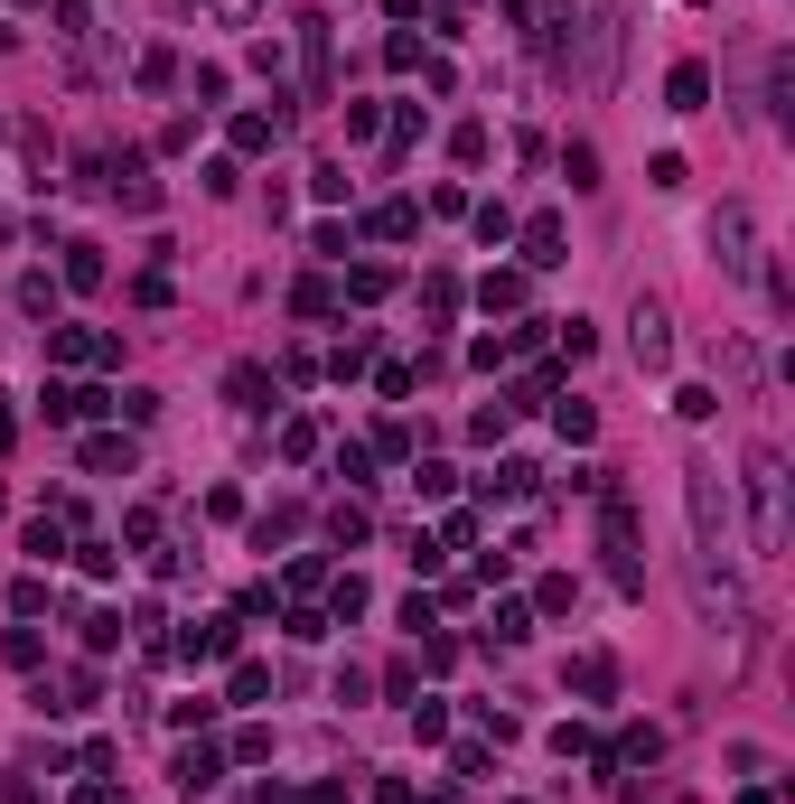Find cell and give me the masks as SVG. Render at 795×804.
<instances>
[{
	"mask_svg": "<svg viewBox=\"0 0 795 804\" xmlns=\"http://www.w3.org/2000/svg\"><path fill=\"white\" fill-rule=\"evenodd\" d=\"M683 496H693V598L701 618L740 627V580H730V524H721V468H683Z\"/></svg>",
	"mask_w": 795,
	"mask_h": 804,
	"instance_id": "obj_1",
	"label": "cell"
},
{
	"mask_svg": "<svg viewBox=\"0 0 795 804\" xmlns=\"http://www.w3.org/2000/svg\"><path fill=\"white\" fill-rule=\"evenodd\" d=\"M628 20H636V0H599L581 28V94H618V57H628Z\"/></svg>",
	"mask_w": 795,
	"mask_h": 804,
	"instance_id": "obj_2",
	"label": "cell"
},
{
	"mask_svg": "<svg viewBox=\"0 0 795 804\" xmlns=\"http://www.w3.org/2000/svg\"><path fill=\"white\" fill-rule=\"evenodd\" d=\"M748 515H758V524H748V552L777 561V552H786V459H777V449H748Z\"/></svg>",
	"mask_w": 795,
	"mask_h": 804,
	"instance_id": "obj_3",
	"label": "cell"
},
{
	"mask_svg": "<svg viewBox=\"0 0 795 804\" xmlns=\"http://www.w3.org/2000/svg\"><path fill=\"white\" fill-rule=\"evenodd\" d=\"M628 356H636L646 374L674 366V319H664V299H636V309H628Z\"/></svg>",
	"mask_w": 795,
	"mask_h": 804,
	"instance_id": "obj_4",
	"label": "cell"
},
{
	"mask_svg": "<svg viewBox=\"0 0 795 804\" xmlns=\"http://www.w3.org/2000/svg\"><path fill=\"white\" fill-rule=\"evenodd\" d=\"M711 253H721L730 272H748V262H758V253H748V207H721V215H711Z\"/></svg>",
	"mask_w": 795,
	"mask_h": 804,
	"instance_id": "obj_5",
	"label": "cell"
},
{
	"mask_svg": "<svg viewBox=\"0 0 795 804\" xmlns=\"http://www.w3.org/2000/svg\"><path fill=\"white\" fill-rule=\"evenodd\" d=\"M47 356H57V366H103V356H113V337H94V327H66V337H47Z\"/></svg>",
	"mask_w": 795,
	"mask_h": 804,
	"instance_id": "obj_6",
	"label": "cell"
},
{
	"mask_svg": "<svg viewBox=\"0 0 795 804\" xmlns=\"http://www.w3.org/2000/svg\"><path fill=\"white\" fill-rule=\"evenodd\" d=\"M664 94H674V113H701V103H711V66H701V57H683Z\"/></svg>",
	"mask_w": 795,
	"mask_h": 804,
	"instance_id": "obj_7",
	"label": "cell"
},
{
	"mask_svg": "<svg viewBox=\"0 0 795 804\" xmlns=\"http://www.w3.org/2000/svg\"><path fill=\"white\" fill-rule=\"evenodd\" d=\"M571 692H581V702H608V692H618V665H608V655H571Z\"/></svg>",
	"mask_w": 795,
	"mask_h": 804,
	"instance_id": "obj_8",
	"label": "cell"
},
{
	"mask_svg": "<svg viewBox=\"0 0 795 804\" xmlns=\"http://www.w3.org/2000/svg\"><path fill=\"white\" fill-rule=\"evenodd\" d=\"M524 262H534V272L561 262V215H534V225H524Z\"/></svg>",
	"mask_w": 795,
	"mask_h": 804,
	"instance_id": "obj_9",
	"label": "cell"
},
{
	"mask_svg": "<svg viewBox=\"0 0 795 804\" xmlns=\"http://www.w3.org/2000/svg\"><path fill=\"white\" fill-rule=\"evenodd\" d=\"M215 655H234V618H207L187 636V665H215Z\"/></svg>",
	"mask_w": 795,
	"mask_h": 804,
	"instance_id": "obj_10",
	"label": "cell"
},
{
	"mask_svg": "<svg viewBox=\"0 0 795 804\" xmlns=\"http://www.w3.org/2000/svg\"><path fill=\"white\" fill-rule=\"evenodd\" d=\"M281 140V113H234V150H272Z\"/></svg>",
	"mask_w": 795,
	"mask_h": 804,
	"instance_id": "obj_11",
	"label": "cell"
},
{
	"mask_svg": "<svg viewBox=\"0 0 795 804\" xmlns=\"http://www.w3.org/2000/svg\"><path fill=\"white\" fill-rule=\"evenodd\" d=\"M215 777H225V767H215V749H187V758H178V786H187V795H207Z\"/></svg>",
	"mask_w": 795,
	"mask_h": 804,
	"instance_id": "obj_12",
	"label": "cell"
},
{
	"mask_svg": "<svg viewBox=\"0 0 795 804\" xmlns=\"http://www.w3.org/2000/svg\"><path fill=\"white\" fill-rule=\"evenodd\" d=\"M66 281H75V290H94V281H103V253H94V244H66Z\"/></svg>",
	"mask_w": 795,
	"mask_h": 804,
	"instance_id": "obj_13",
	"label": "cell"
},
{
	"mask_svg": "<svg viewBox=\"0 0 795 804\" xmlns=\"http://www.w3.org/2000/svg\"><path fill=\"white\" fill-rule=\"evenodd\" d=\"M561 169H571V187H599V150H589V140H571V150H561Z\"/></svg>",
	"mask_w": 795,
	"mask_h": 804,
	"instance_id": "obj_14",
	"label": "cell"
},
{
	"mask_svg": "<svg viewBox=\"0 0 795 804\" xmlns=\"http://www.w3.org/2000/svg\"><path fill=\"white\" fill-rule=\"evenodd\" d=\"M225 393H234V403H244V412H253L262 393H272V374H262V366H234V384H225Z\"/></svg>",
	"mask_w": 795,
	"mask_h": 804,
	"instance_id": "obj_15",
	"label": "cell"
},
{
	"mask_svg": "<svg viewBox=\"0 0 795 804\" xmlns=\"http://www.w3.org/2000/svg\"><path fill=\"white\" fill-rule=\"evenodd\" d=\"M477 299H487V309H524V281H514V272H487V290H477Z\"/></svg>",
	"mask_w": 795,
	"mask_h": 804,
	"instance_id": "obj_16",
	"label": "cell"
},
{
	"mask_svg": "<svg viewBox=\"0 0 795 804\" xmlns=\"http://www.w3.org/2000/svg\"><path fill=\"white\" fill-rule=\"evenodd\" d=\"M674 412H683V421H711V412H721V393H701V384H683V393H674Z\"/></svg>",
	"mask_w": 795,
	"mask_h": 804,
	"instance_id": "obj_17",
	"label": "cell"
},
{
	"mask_svg": "<svg viewBox=\"0 0 795 804\" xmlns=\"http://www.w3.org/2000/svg\"><path fill=\"white\" fill-rule=\"evenodd\" d=\"M552 421H561V440H589V431H599V412H589V403H561Z\"/></svg>",
	"mask_w": 795,
	"mask_h": 804,
	"instance_id": "obj_18",
	"label": "cell"
},
{
	"mask_svg": "<svg viewBox=\"0 0 795 804\" xmlns=\"http://www.w3.org/2000/svg\"><path fill=\"white\" fill-rule=\"evenodd\" d=\"M20 309H28V319H47V309H57V290H47V272H28V281H20Z\"/></svg>",
	"mask_w": 795,
	"mask_h": 804,
	"instance_id": "obj_19",
	"label": "cell"
},
{
	"mask_svg": "<svg viewBox=\"0 0 795 804\" xmlns=\"http://www.w3.org/2000/svg\"><path fill=\"white\" fill-rule=\"evenodd\" d=\"M215 20H225V28H244V20H253V0H215Z\"/></svg>",
	"mask_w": 795,
	"mask_h": 804,
	"instance_id": "obj_20",
	"label": "cell"
},
{
	"mask_svg": "<svg viewBox=\"0 0 795 804\" xmlns=\"http://www.w3.org/2000/svg\"><path fill=\"white\" fill-rule=\"evenodd\" d=\"M10 440H20V421H10V403H0V449H10Z\"/></svg>",
	"mask_w": 795,
	"mask_h": 804,
	"instance_id": "obj_21",
	"label": "cell"
}]
</instances>
